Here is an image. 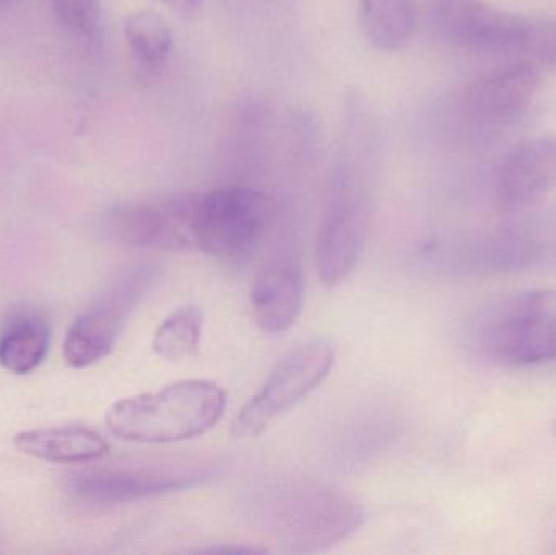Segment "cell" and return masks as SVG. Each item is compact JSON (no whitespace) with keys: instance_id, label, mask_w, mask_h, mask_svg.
Segmentation results:
<instances>
[{"instance_id":"cell-21","label":"cell","mask_w":556,"mask_h":555,"mask_svg":"<svg viewBox=\"0 0 556 555\" xmlns=\"http://www.w3.org/2000/svg\"><path fill=\"white\" fill-rule=\"evenodd\" d=\"M156 2L165 3L169 9L176 10L182 15H189L201 7L202 0H156Z\"/></svg>"},{"instance_id":"cell-22","label":"cell","mask_w":556,"mask_h":555,"mask_svg":"<svg viewBox=\"0 0 556 555\" xmlns=\"http://www.w3.org/2000/svg\"><path fill=\"white\" fill-rule=\"evenodd\" d=\"M199 553L207 554H263L264 550H256V547H211V550H202Z\"/></svg>"},{"instance_id":"cell-24","label":"cell","mask_w":556,"mask_h":555,"mask_svg":"<svg viewBox=\"0 0 556 555\" xmlns=\"http://www.w3.org/2000/svg\"><path fill=\"white\" fill-rule=\"evenodd\" d=\"M552 433H554V437H556V417L554 419V422H552Z\"/></svg>"},{"instance_id":"cell-12","label":"cell","mask_w":556,"mask_h":555,"mask_svg":"<svg viewBox=\"0 0 556 555\" xmlns=\"http://www.w3.org/2000/svg\"><path fill=\"white\" fill-rule=\"evenodd\" d=\"M556 189V137L526 140L508 153L496 175L495 198L505 214H525Z\"/></svg>"},{"instance_id":"cell-3","label":"cell","mask_w":556,"mask_h":555,"mask_svg":"<svg viewBox=\"0 0 556 555\" xmlns=\"http://www.w3.org/2000/svg\"><path fill=\"white\" fill-rule=\"evenodd\" d=\"M254 505L261 524L290 553L327 550L358 531L365 520L355 501L316 482H278Z\"/></svg>"},{"instance_id":"cell-11","label":"cell","mask_w":556,"mask_h":555,"mask_svg":"<svg viewBox=\"0 0 556 555\" xmlns=\"http://www.w3.org/2000/svg\"><path fill=\"white\" fill-rule=\"evenodd\" d=\"M541 85V68L518 61L500 65L469 88L464 101L467 119L486 133L505 129L528 111Z\"/></svg>"},{"instance_id":"cell-4","label":"cell","mask_w":556,"mask_h":555,"mask_svg":"<svg viewBox=\"0 0 556 555\" xmlns=\"http://www.w3.org/2000/svg\"><path fill=\"white\" fill-rule=\"evenodd\" d=\"M473 349L506 367L556 361V292L529 290L480 310L469 329Z\"/></svg>"},{"instance_id":"cell-7","label":"cell","mask_w":556,"mask_h":555,"mask_svg":"<svg viewBox=\"0 0 556 555\" xmlns=\"http://www.w3.org/2000/svg\"><path fill=\"white\" fill-rule=\"evenodd\" d=\"M336 348L327 339H311L288 351L260 391L244 404L233 422L237 439H256L306 400L332 371Z\"/></svg>"},{"instance_id":"cell-20","label":"cell","mask_w":556,"mask_h":555,"mask_svg":"<svg viewBox=\"0 0 556 555\" xmlns=\"http://www.w3.org/2000/svg\"><path fill=\"white\" fill-rule=\"evenodd\" d=\"M59 23L72 33L91 36L101 22L100 0H51Z\"/></svg>"},{"instance_id":"cell-5","label":"cell","mask_w":556,"mask_h":555,"mask_svg":"<svg viewBox=\"0 0 556 555\" xmlns=\"http://www.w3.org/2000/svg\"><path fill=\"white\" fill-rule=\"evenodd\" d=\"M277 218V202L260 189L228 186L192 199L195 250L220 260L247 256Z\"/></svg>"},{"instance_id":"cell-8","label":"cell","mask_w":556,"mask_h":555,"mask_svg":"<svg viewBox=\"0 0 556 555\" xmlns=\"http://www.w3.org/2000/svg\"><path fill=\"white\" fill-rule=\"evenodd\" d=\"M217 475L214 463H181L159 468L94 469L74 475L67 489L78 501L93 505H121L149 501L198 488Z\"/></svg>"},{"instance_id":"cell-19","label":"cell","mask_w":556,"mask_h":555,"mask_svg":"<svg viewBox=\"0 0 556 555\" xmlns=\"http://www.w3.org/2000/svg\"><path fill=\"white\" fill-rule=\"evenodd\" d=\"M518 61L531 62L539 68L556 67V20L531 18Z\"/></svg>"},{"instance_id":"cell-16","label":"cell","mask_w":556,"mask_h":555,"mask_svg":"<svg viewBox=\"0 0 556 555\" xmlns=\"http://www.w3.org/2000/svg\"><path fill=\"white\" fill-rule=\"evenodd\" d=\"M359 23L372 45L397 51L410 41L417 25L414 0H359Z\"/></svg>"},{"instance_id":"cell-23","label":"cell","mask_w":556,"mask_h":555,"mask_svg":"<svg viewBox=\"0 0 556 555\" xmlns=\"http://www.w3.org/2000/svg\"><path fill=\"white\" fill-rule=\"evenodd\" d=\"M552 230H554V240L556 247V217L554 218V220H552Z\"/></svg>"},{"instance_id":"cell-9","label":"cell","mask_w":556,"mask_h":555,"mask_svg":"<svg viewBox=\"0 0 556 555\" xmlns=\"http://www.w3.org/2000/svg\"><path fill=\"white\" fill-rule=\"evenodd\" d=\"M430 16L438 35L459 48L516 55L531 25L483 0H430Z\"/></svg>"},{"instance_id":"cell-18","label":"cell","mask_w":556,"mask_h":555,"mask_svg":"<svg viewBox=\"0 0 556 555\" xmlns=\"http://www.w3.org/2000/svg\"><path fill=\"white\" fill-rule=\"evenodd\" d=\"M204 316L194 305L181 306L163 319L153 336V351L166 361L191 357L201 344Z\"/></svg>"},{"instance_id":"cell-17","label":"cell","mask_w":556,"mask_h":555,"mask_svg":"<svg viewBox=\"0 0 556 555\" xmlns=\"http://www.w3.org/2000/svg\"><path fill=\"white\" fill-rule=\"evenodd\" d=\"M124 35L134 58L147 67L165 64L172 52V28L155 10L146 9L130 13L124 22Z\"/></svg>"},{"instance_id":"cell-10","label":"cell","mask_w":556,"mask_h":555,"mask_svg":"<svg viewBox=\"0 0 556 555\" xmlns=\"http://www.w3.org/2000/svg\"><path fill=\"white\" fill-rule=\"evenodd\" d=\"M194 195H178L160 204L130 202L111 209L104 231L129 248L159 251L195 250L191 212Z\"/></svg>"},{"instance_id":"cell-14","label":"cell","mask_w":556,"mask_h":555,"mask_svg":"<svg viewBox=\"0 0 556 555\" xmlns=\"http://www.w3.org/2000/svg\"><path fill=\"white\" fill-rule=\"evenodd\" d=\"M13 443L25 455L48 463L97 462L110 453L108 440L84 426L26 430Z\"/></svg>"},{"instance_id":"cell-6","label":"cell","mask_w":556,"mask_h":555,"mask_svg":"<svg viewBox=\"0 0 556 555\" xmlns=\"http://www.w3.org/2000/svg\"><path fill=\"white\" fill-rule=\"evenodd\" d=\"M160 267L134 264L121 270L94 300L75 318L64 342V357L74 368H87L106 358L116 348L127 321L159 280Z\"/></svg>"},{"instance_id":"cell-1","label":"cell","mask_w":556,"mask_h":555,"mask_svg":"<svg viewBox=\"0 0 556 555\" xmlns=\"http://www.w3.org/2000/svg\"><path fill=\"white\" fill-rule=\"evenodd\" d=\"M355 119L345 133L317 235V270L326 286H339L353 273L368 240L369 156L375 146L371 126L359 114Z\"/></svg>"},{"instance_id":"cell-15","label":"cell","mask_w":556,"mask_h":555,"mask_svg":"<svg viewBox=\"0 0 556 555\" xmlns=\"http://www.w3.org/2000/svg\"><path fill=\"white\" fill-rule=\"evenodd\" d=\"M49 341L51 332L45 319L35 313H15L0 331V365L10 374H31L45 361Z\"/></svg>"},{"instance_id":"cell-2","label":"cell","mask_w":556,"mask_h":555,"mask_svg":"<svg viewBox=\"0 0 556 555\" xmlns=\"http://www.w3.org/2000/svg\"><path fill=\"white\" fill-rule=\"evenodd\" d=\"M227 409V393L208 380H182L152 393L117 401L106 413L113 436L127 442H182L214 429Z\"/></svg>"},{"instance_id":"cell-13","label":"cell","mask_w":556,"mask_h":555,"mask_svg":"<svg viewBox=\"0 0 556 555\" xmlns=\"http://www.w3.org/2000/svg\"><path fill=\"white\" fill-rule=\"evenodd\" d=\"M304 302V273L298 251L274 250L254 277L251 308L261 331L281 335L300 318Z\"/></svg>"}]
</instances>
